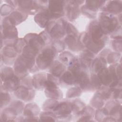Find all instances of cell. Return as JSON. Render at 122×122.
I'll list each match as a JSON object with an SVG mask.
<instances>
[{"instance_id":"11a10c76","label":"cell","mask_w":122,"mask_h":122,"mask_svg":"<svg viewBox=\"0 0 122 122\" xmlns=\"http://www.w3.org/2000/svg\"><path fill=\"white\" fill-rule=\"evenodd\" d=\"M113 32V33L112 37L113 39H122V29L121 27H118Z\"/></svg>"},{"instance_id":"8992f818","label":"cell","mask_w":122,"mask_h":122,"mask_svg":"<svg viewBox=\"0 0 122 122\" xmlns=\"http://www.w3.org/2000/svg\"><path fill=\"white\" fill-rule=\"evenodd\" d=\"M66 1H49L47 10L51 19H58L64 14V4Z\"/></svg>"},{"instance_id":"e0dca14e","label":"cell","mask_w":122,"mask_h":122,"mask_svg":"<svg viewBox=\"0 0 122 122\" xmlns=\"http://www.w3.org/2000/svg\"><path fill=\"white\" fill-rule=\"evenodd\" d=\"M47 80V74L39 73L35 74L32 78L33 86L37 89L41 90L44 88Z\"/></svg>"},{"instance_id":"681fc988","label":"cell","mask_w":122,"mask_h":122,"mask_svg":"<svg viewBox=\"0 0 122 122\" xmlns=\"http://www.w3.org/2000/svg\"><path fill=\"white\" fill-rule=\"evenodd\" d=\"M112 46L114 50L117 52H121L122 49V39H115L112 42Z\"/></svg>"},{"instance_id":"cb8c5ba5","label":"cell","mask_w":122,"mask_h":122,"mask_svg":"<svg viewBox=\"0 0 122 122\" xmlns=\"http://www.w3.org/2000/svg\"><path fill=\"white\" fill-rule=\"evenodd\" d=\"M40 109L39 106L33 103H29L24 108L23 113L24 115L28 117H35L39 114Z\"/></svg>"},{"instance_id":"5b68a950","label":"cell","mask_w":122,"mask_h":122,"mask_svg":"<svg viewBox=\"0 0 122 122\" xmlns=\"http://www.w3.org/2000/svg\"><path fill=\"white\" fill-rule=\"evenodd\" d=\"M46 27V30L50 36L54 39L62 38L66 33L63 20H60L58 22H55V21H49Z\"/></svg>"},{"instance_id":"ee69618b","label":"cell","mask_w":122,"mask_h":122,"mask_svg":"<svg viewBox=\"0 0 122 122\" xmlns=\"http://www.w3.org/2000/svg\"><path fill=\"white\" fill-rule=\"evenodd\" d=\"M120 54L117 52H113L109 53L107 56V61L110 64L115 63L119 61L120 58Z\"/></svg>"},{"instance_id":"f35d334b","label":"cell","mask_w":122,"mask_h":122,"mask_svg":"<svg viewBox=\"0 0 122 122\" xmlns=\"http://www.w3.org/2000/svg\"><path fill=\"white\" fill-rule=\"evenodd\" d=\"M57 116L54 113L50 112H42L40 117L41 121L43 122H54L56 121Z\"/></svg>"},{"instance_id":"816d5d0a","label":"cell","mask_w":122,"mask_h":122,"mask_svg":"<svg viewBox=\"0 0 122 122\" xmlns=\"http://www.w3.org/2000/svg\"><path fill=\"white\" fill-rule=\"evenodd\" d=\"M81 114H85V115H88L91 117H92V116L95 114V111L90 106H87L85 107L83 111Z\"/></svg>"},{"instance_id":"f546056e","label":"cell","mask_w":122,"mask_h":122,"mask_svg":"<svg viewBox=\"0 0 122 122\" xmlns=\"http://www.w3.org/2000/svg\"><path fill=\"white\" fill-rule=\"evenodd\" d=\"M61 80L68 85H73L76 83L75 77L70 71L64 72L61 76Z\"/></svg>"},{"instance_id":"5bb4252c","label":"cell","mask_w":122,"mask_h":122,"mask_svg":"<svg viewBox=\"0 0 122 122\" xmlns=\"http://www.w3.org/2000/svg\"><path fill=\"white\" fill-rule=\"evenodd\" d=\"M103 9L109 13L119 14L122 11V2L121 0L109 1Z\"/></svg>"},{"instance_id":"484cf974","label":"cell","mask_w":122,"mask_h":122,"mask_svg":"<svg viewBox=\"0 0 122 122\" xmlns=\"http://www.w3.org/2000/svg\"><path fill=\"white\" fill-rule=\"evenodd\" d=\"M8 17L10 18L12 23L14 25H16L25 20L26 18V16L24 13L19 11H15L12 12Z\"/></svg>"},{"instance_id":"ac0fdd59","label":"cell","mask_w":122,"mask_h":122,"mask_svg":"<svg viewBox=\"0 0 122 122\" xmlns=\"http://www.w3.org/2000/svg\"><path fill=\"white\" fill-rule=\"evenodd\" d=\"M20 84V80L17 75L5 80L3 81V86L5 90L8 91H14Z\"/></svg>"},{"instance_id":"6f0895ef","label":"cell","mask_w":122,"mask_h":122,"mask_svg":"<svg viewBox=\"0 0 122 122\" xmlns=\"http://www.w3.org/2000/svg\"><path fill=\"white\" fill-rule=\"evenodd\" d=\"M92 117L88 115H84L83 117L81 118L78 121H85V122H89V121H92Z\"/></svg>"},{"instance_id":"8fae6325","label":"cell","mask_w":122,"mask_h":122,"mask_svg":"<svg viewBox=\"0 0 122 122\" xmlns=\"http://www.w3.org/2000/svg\"><path fill=\"white\" fill-rule=\"evenodd\" d=\"M67 2L68 4L66 6L67 16L70 20H74L79 17L80 14L79 6L73 0L67 1Z\"/></svg>"},{"instance_id":"f6af8a7d","label":"cell","mask_w":122,"mask_h":122,"mask_svg":"<svg viewBox=\"0 0 122 122\" xmlns=\"http://www.w3.org/2000/svg\"><path fill=\"white\" fill-rule=\"evenodd\" d=\"M24 104L20 101H14L12 102L10 107L13 109L18 114L23 110Z\"/></svg>"},{"instance_id":"9f6ffc18","label":"cell","mask_w":122,"mask_h":122,"mask_svg":"<svg viewBox=\"0 0 122 122\" xmlns=\"http://www.w3.org/2000/svg\"><path fill=\"white\" fill-rule=\"evenodd\" d=\"M116 72L119 80L122 79V67L121 64H117L116 66Z\"/></svg>"},{"instance_id":"603a6c76","label":"cell","mask_w":122,"mask_h":122,"mask_svg":"<svg viewBox=\"0 0 122 122\" xmlns=\"http://www.w3.org/2000/svg\"><path fill=\"white\" fill-rule=\"evenodd\" d=\"M98 76L102 83L105 86H108L112 82V78L109 70L105 68H103L98 72Z\"/></svg>"},{"instance_id":"ab89813d","label":"cell","mask_w":122,"mask_h":122,"mask_svg":"<svg viewBox=\"0 0 122 122\" xmlns=\"http://www.w3.org/2000/svg\"><path fill=\"white\" fill-rule=\"evenodd\" d=\"M81 94V90L78 87H74L70 88L66 93V97L68 98H75L80 96Z\"/></svg>"},{"instance_id":"f1b7e54d","label":"cell","mask_w":122,"mask_h":122,"mask_svg":"<svg viewBox=\"0 0 122 122\" xmlns=\"http://www.w3.org/2000/svg\"><path fill=\"white\" fill-rule=\"evenodd\" d=\"M106 100L98 92H97L91 101V105L96 108H101L104 104Z\"/></svg>"},{"instance_id":"d6986e66","label":"cell","mask_w":122,"mask_h":122,"mask_svg":"<svg viewBox=\"0 0 122 122\" xmlns=\"http://www.w3.org/2000/svg\"><path fill=\"white\" fill-rule=\"evenodd\" d=\"M20 9L24 12H31L32 10H38L36 1L19 0L18 1Z\"/></svg>"},{"instance_id":"ffe728a7","label":"cell","mask_w":122,"mask_h":122,"mask_svg":"<svg viewBox=\"0 0 122 122\" xmlns=\"http://www.w3.org/2000/svg\"><path fill=\"white\" fill-rule=\"evenodd\" d=\"M108 114L111 116H116L121 114V106L117 101H110L107 103L105 108Z\"/></svg>"},{"instance_id":"6da1fadb","label":"cell","mask_w":122,"mask_h":122,"mask_svg":"<svg viewBox=\"0 0 122 122\" xmlns=\"http://www.w3.org/2000/svg\"><path fill=\"white\" fill-rule=\"evenodd\" d=\"M2 26L3 30L1 33L4 42H5L6 46H13L18 36V31L15 25L7 17L3 20Z\"/></svg>"},{"instance_id":"db71d44e","label":"cell","mask_w":122,"mask_h":122,"mask_svg":"<svg viewBox=\"0 0 122 122\" xmlns=\"http://www.w3.org/2000/svg\"><path fill=\"white\" fill-rule=\"evenodd\" d=\"M39 35L43 41L44 42L45 44L46 43H48L49 41H50V38L49 36L48 33L45 31H43L40 33Z\"/></svg>"},{"instance_id":"52a82bcc","label":"cell","mask_w":122,"mask_h":122,"mask_svg":"<svg viewBox=\"0 0 122 122\" xmlns=\"http://www.w3.org/2000/svg\"><path fill=\"white\" fill-rule=\"evenodd\" d=\"M79 39L81 42L84 45L87 50L94 53H97L101 51L104 46V44H99L94 42L91 38L88 33L83 32L81 34Z\"/></svg>"},{"instance_id":"d4e9b609","label":"cell","mask_w":122,"mask_h":122,"mask_svg":"<svg viewBox=\"0 0 122 122\" xmlns=\"http://www.w3.org/2000/svg\"><path fill=\"white\" fill-rule=\"evenodd\" d=\"M107 61L102 57H98L94 59L92 63V68L93 71L98 73L100 71L106 67Z\"/></svg>"},{"instance_id":"f5cc1de1","label":"cell","mask_w":122,"mask_h":122,"mask_svg":"<svg viewBox=\"0 0 122 122\" xmlns=\"http://www.w3.org/2000/svg\"><path fill=\"white\" fill-rule=\"evenodd\" d=\"M22 82L23 83L22 86H24L28 88H30L32 85H33L32 81L31 80V78H30L29 77H27L24 78L22 80Z\"/></svg>"},{"instance_id":"7dc6e473","label":"cell","mask_w":122,"mask_h":122,"mask_svg":"<svg viewBox=\"0 0 122 122\" xmlns=\"http://www.w3.org/2000/svg\"><path fill=\"white\" fill-rule=\"evenodd\" d=\"M10 101V95L7 92H1L0 95V107L6 106Z\"/></svg>"},{"instance_id":"277c9868","label":"cell","mask_w":122,"mask_h":122,"mask_svg":"<svg viewBox=\"0 0 122 122\" xmlns=\"http://www.w3.org/2000/svg\"><path fill=\"white\" fill-rule=\"evenodd\" d=\"M88 30V34L94 42L99 44H105L107 37L101 29L98 21H92L89 24Z\"/></svg>"},{"instance_id":"74e56055","label":"cell","mask_w":122,"mask_h":122,"mask_svg":"<svg viewBox=\"0 0 122 122\" xmlns=\"http://www.w3.org/2000/svg\"><path fill=\"white\" fill-rule=\"evenodd\" d=\"M41 53L53 60L57 56V52L51 46L50 47H46V48H44L41 51Z\"/></svg>"},{"instance_id":"60d3db41","label":"cell","mask_w":122,"mask_h":122,"mask_svg":"<svg viewBox=\"0 0 122 122\" xmlns=\"http://www.w3.org/2000/svg\"><path fill=\"white\" fill-rule=\"evenodd\" d=\"M108 113L105 108L103 109L99 108L95 112V119L98 121H104V120L107 117Z\"/></svg>"},{"instance_id":"7402d4cb","label":"cell","mask_w":122,"mask_h":122,"mask_svg":"<svg viewBox=\"0 0 122 122\" xmlns=\"http://www.w3.org/2000/svg\"><path fill=\"white\" fill-rule=\"evenodd\" d=\"M65 66L64 64L59 61H55L51 65L50 70L51 74L57 77L61 76L65 72Z\"/></svg>"},{"instance_id":"83f0119b","label":"cell","mask_w":122,"mask_h":122,"mask_svg":"<svg viewBox=\"0 0 122 122\" xmlns=\"http://www.w3.org/2000/svg\"><path fill=\"white\" fill-rule=\"evenodd\" d=\"M39 51L38 50L26 44L22 50V55L28 58L34 59Z\"/></svg>"},{"instance_id":"d590c367","label":"cell","mask_w":122,"mask_h":122,"mask_svg":"<svg viewBox=\"0 0 122 122\" xmlns=\"http://www.w3.org/2000/svg\"><path fill=\"white\" fill-rule=\"evenodd\" d=\"M71 104L72 106V111L75 112L78 114H81L85 107V104L79 100H76L74 101Z\"/></svg>"},{"instance_id":"e575fe53","label":"cell","mask_w":122,"mask_h":122,"mask_svg":"<svg viewBox=\"0 0 122 122\" xmlns=\"http://www.w3.org/2000/svg\"><path fill=\"white\" fill-rule=\"evenodd\" d=\"M59 59L63 64L69 65L72 61L74 57L68 51H64L59 55Z\"/></svg>"},{"instance_id":"7a4b0ae2","label":"cell","mask_w":122,"mask_h":122,"mask_svg":"<svg viewBox=\"0 0 122 122\" xmlns=\"http://www.w3.org/2000/svg\"><path fill=\"white\" fill-rule=\"evenodd\" d=\"M35 65V59H30L20 55L15 62L14 69L16 75L18 77L27 76L28 70L32 69Z\"/></svg>"},{"instance_id":"7c38bea8","label":"cell","mask_w":122,"mask_h":122,"mask_svg":"<svg viewBox=\"0 0 122 122\" xmlns=\"http://www.w3.org/2000/svg\"><path fill=\"white\" fill-rule=\"evenodd\" d=\"M14 94L18 98L24 101H30L34 96V91H30L29 88L24 86H19L14 91Z\"/></svg>"},{"instance_id":"4fadbf2b","label":"cell","mask_w":122,"mask_h":122,"mask_svg":"<svg viewBox=\"0 0 122 122\" xmlns=\"http://www.w3.org/2000/svg\"><path fill=\"white\" fill-rule=\"evenodd\" d=\"M65 43L68 46L69 49L74 51H78L83 48V45L77 37L68 36L64 40Z\"/></svg>"},{"instance_id":"c3c4849f","label":"cell","mask_w":122,"mask_h":122,"mask_svg":"<svg viewBox=\"0 0 122 122\" xmlns=\"http://www.w3.org/2000/svg\"><path fill=\"white\" fill-rule=\"evenodd\" d=\"M81 10L84 14L87 16L88 17L93 18L96 17V12L95 11H93L89 8H88L85 5H83L81 8Z\"/></svg>"},{"instance_id":"836d02e7","label":"cell","mask_w":122,"mask_h":122,"mask_svg":"<svg viewBox=\"0 0 122 122\" xmlns=\"http://www.w3.org/2000/svg\"><path fill=\"white\" fill-rule=\"evenodd\" d=\"M59 104V102L55 99L50 98L44 102L42 105V108L46 111H54Z\"/></svg>"},{"instance_id":"f907efd6","label":"cell","mask_w":122,"mask_h":122,"mask_svg":"<svg viewBox=\"0 0 122 122\" xmlns=\"http://www.w3.org/2000/svg\"><path fill=\"white\" fill-rule=\"evenodd\" d=\"M13 10V8H12V6L7 4H4L1 7L0 14L1 16H4L9 14Z\"/></svg>"},{"instance_id":"9c48e42d","label":"cell","mask_w":122,"mask_h":122,"mask_svg":"<svg viewBox=\"0 0 122 122\" xmlns=\"http://www.w3.org/2000/svg\"><path fill=\"white\" fill-rule=\"evenodd\" d=\"M72 111V104L68 102H62L59 103L53 111L56 116L60 118H67Z\"/></svg>"},{"instance_id":"7bdbcfd3","label":"cell","mask_w":122,"mask_h":122,"mask_svg":"<svg viewBox=\"0 0 122 122\" xmlns=\"http://www.w3.org/2000/svg\"><path fill=\"white\" fill-rule=\"evenodd\" d=\"M26 45V43L25 42L24 39L20 38L17 40L13 45V47L17 53H20L22 52L23 49Z\"/></svg>"},{"instance_id":"2e32d148","label":"cell","mask_w":122,"mask_h":122,"mask_svg":"<svg viewBox=\"0 0 122 122\" xmlns=\"http://www.w3.org/2000/svg\"><path fill=\"white\" fill-rule=\"evenodd\" d=\"M94 57L93 53L88 50H84L80 55V63L83 68H89L92 63Z\"/></svg>"},{"instance_id":"9a60e30c","label":"cell","mask_w":122,"mask_h":122,"mask_svg":"<svg viewBox=\"0 0 122 122\" xmlns=\"http://www.w3.org/2000/svg\"><path fill=\"white\" fill-rule=\"evenodd\" d=\"M34 20L41 28L47 26L51 19L47 10H44L38 12L34 17Z\"/></svg>"},{"instance_id":"3957f363","label":"cell","mask_w":122,"mask_h":122,"mask_svg":"<svg viewBox=\"0 0 122 122\" xmlns=\"http://www.w3.org/2000/svg\"><path fill=\"white\" fill-rule=\"evenodd\" d=\"M99 24L105 34L114 31L118 27L119 21L112 15L102 13L99 18Z\"/></svg>"},{"instance_id":"4dcf8cb0","label":"cell","mask_w":122,"mask_h":122,"mask_svg":"<svg viewBox=\"0 0 122 122\" xmlns=\"http://www.w3.org/2000/svg\"><path fill=\"white\" fill-rule=\"evenodd\" d=\"M106 1L104 0H87L85 1V6L89 9L96 11L100 7H101L105 3Z\"/></svg>"},{"instance_id":"44dd1931","label":"cell","mask_w":122,"mask_h":122,"mask_svg":"<svg viewBox=\"0 0 122 122\" xmlns=\"http://www.w3.org/2000/svg\"><path fill=\"white\" fill-rule=\"evenodd\" d=\"M52 61L49 58L41 53L37 56L36 62L38 67L41 70H45L48 68L52 64Z\"/></svg>"},{"instance_id":"8d00e7d4","label":"cell","mask_w":122,"mask_h":122,"mask_svg":"<svg viewBox=\"0 0 122 122\" xmlns=\"http://www.w3.org/2000/svg\"><path fill=\"white\" fill-rule=\"evenodd\" d=\"M13 71L12 68L8 67H3L1 71V80L2 81L14 76Z\"/></svg>"},{"instance_id":"ba28073f","label":"cell","mask_w":122,"mask_h":122,"mask_svg":"<svg viewBox=\"0 0 122 122\" xmlns=\"http://www.w3.org/2000/svg\"><path fill=\"white\" fill-rule=\"evenodd\" d=\"M27 45L30 46L39 51L44 45L45 43L39 35L35 33L26 34L23 38Z\"/></svg>"},{"instance_id":"d6a6232c","label":"cell","mask_w":122,"mask_h":122,"mask_svg":"<svg viewBox=\"0 0 122 122\" xmlns=\"http://www.w3.org/2000/svg\"><path fill=\"white\" fill-rule=\"evenodd\" d=\"M63 24L65 32L68 34V36L77 37L78 30L72 24L64 20H63Z\"/></svg>"},{"instance_id":"1f68e13d","label":"cell","mask_w":122,"mask_h":122,"mask_svg":"<svg viewBox=\"0 0 122 122\" xmlns=\"http://www.w3.org/2000/svg\"><path fill=\"white\" fill-rule=\"evenodd\" d=\"M2 53L3 56L10 59H14L17 55V52L12 46H5L3 48Z\"/></svg>"},{"instance_id":"4316f807","label":"cell","mask_w":122,"mask_h":122,"mask_svg":"<svg viewBox=\"0 0 122 122\" xmlns=\"http://www.w3.org/2000/svg\"><path fill=\"white\" fill-rule=\"evenodd\" d=\"M17 112L11 108L9 107L4 109L1 114V119L3 121L11 122L16 118Z\"/></svg>"},{"instance_id":"b9f144b4","label":"cell","mask_w":122,"mask_h":122,"mask_svg":"<svg viewBox=\"0 0 122 122\" xmlns=\"http://www.w3.org/2000/svg\"><path fill=\"white\" fill-rule=\"evenodd\" d=\"M90 84L91 89H99L101 87L102 83L98 76L95 74H92L91 75Z\"/></svg>"},{"instance_id":"30bf717a","label":"cell","mask_w":122,"mask_h":122,"mask_svg":"<svg viewBox=\"0 0 122 122\" xmlns=\"http://www.w3.org/2000/svg\"><path fill=\"white\" fill-rule=\"evenodd\" d=\"M76 79V83L78 84L80 88L83 90L91 89L90 80L87 73L83 70H81L74 75Z\"/></svg>"},{"instance_id":"bcb514c9","label":"cell","mask_w":122,"mask_h":122,"mask_svg":"<svg viewBox=\"0 0 122 122\" xmlns=\"http://www.w3.org/2000/svg\"><path fill=\"white\" fill-rule=\"evenodd\" d=\"M52 46L57 52L62 51L65 47V43L63 41L59 40L55 41L53 42Z\"/></svg>"}]
</instances>
